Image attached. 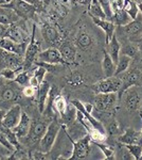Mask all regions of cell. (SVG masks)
Listing matches in <instances>:
<instances>
[{"label": "cell", "mask_w": 142, "mask_h": 160, "mask_svg": "<svg viewBox=\"0 0 142 160\" xmlns=\"http://www.w3.org/2000/svg\"><path fill=\"white\" fill-rule=\"evenodd\" d=\"M117 104L116 93H98L94 98V108L100 112H112Z\"/></svg>", "instance_id": "obj_4"}, {"label": "cell", "mask_w": 142, "mask_h": 160, "mask_svg": "<svg viewBox=\"0 0 142 160\" xmlns=\"http://www.w3.org/2000/svg\"><path fill=\"white\" fill-rule=\"evenodd\" d=\"M138 8H139V13L141 14V17H142V1H140L138 3Z\"/></svg>", "instance_id": "obj_48"}, {"label": "cell", "mask_w": 142, "mask_h": 160, "mask_svg": "<svg viewBox=\"0 0 142 160\" xmlns=\"http://www.w3.org/2000/svg\"><path fill=\"white\" fill-rule=\"evenodd\" d=\"M91 19L94 20V22L98 27H100L101 29L104 31L105 33V41H106V45L110 42L112 38L115 34V30H116V25L113 24L112 20L108 19H101V18H97V17L90 16Z\"/></svg>", "instance_id": "obj_12"}, {"label": "cell", "mask_w": 142, "mask_h": 160, "mask_svg": "<svg viewBox=\"0 0 142 160\" xmlns=\"http://www.w3.org/2000/svg\"><path fill=\"white\" fill-rule=\"evenodd\" d=\"M4 4H7V2L4 0H0V6H4Z\"/></svg>", "instance_id": "obj_49"}, {"label": "cell", "mask_w": 142, "mask_h": 160, "mask_svg": "<svg viewBox=\"0 0 142 160\" xmlns=\"http://www.w3.org/2000/svg\"><path fill=\"white\" fill-rule=\"evenodd\" d=\"M21 114H22V110L19 105L16 104V105L12 106V107L6 112L0 126H3V127L13 129V128L16 127L17 124L19 123Z\"/></svg>", "instance_id": "obj_7"}, {"label": "cell", "mask_w": 142, "mask_h": 160, "mask_svg": "<svg viewBox=\"0 0 142 160\" xmlns=\"http://www.w3.org/2000/svg\"><path fill=\"white\" fill-rule=\"evenodd\" d=\"M122 87V80L118 76H112L105 78L94 84V90L97 93H118Z\"/></svg>", "instance_id": "obj_6"}, {"label": "cell", "mask_w": 142, "mask_h": 160, "mask_svg": "<svg viewBox=\"0 0 142 160\" xmlns=\"http://www.w3.org/2000/svg\"><path fill=\"white\" fill-rule=\"evenodd\" d=\"M46 156H47V153H45V152H35L34 154H33V158L34 159H45Z\"/></svg>", "instance_id": "obj_44"}, {"label": "cell", "mask_w": 142, "mask_h": 160, "mask_svg": "<svg viewBox=\"0 0 142 160\" xmlns=\"http://www.w3.org/2000/svg\"><path fill=\"white\" fill-rule=\"evenodd\" d=\"M123 9L127 12V14L131 16V18L135 20L139 15V8L138 3L135 0H125L124 1V7Z\"/></svg>", "instance_id": "obj_29"}, {"label": "cell", "mask_w": 142, "mask_h": 160, "mask_svg": "<svg viewBox=\"0 0 142 160\" xmlns=\"http://www.w3.org/2000/svg\"><path fill=\"white\" fill-rule=\"evenodd\" d=\"M0 144L3 146L4 148H7L9 152H14L15 149V146L10 142V140L7 139V137L6 136V133L3 132L2 130H0Z\"/></svg>", "instance_id": "obj_38"}, {"label": "cell", "mask_w": 142, "mask_h": 160, "mask_svg": "<svg viewBox=\"0 0 142 160\" xmlns=\"http://www.w3.org/2000/svg\"><path fill=\"white\" fill-rule=\"evenodd\" d=\"M50 83L47 80H44L42 83L39 84V87L37 88V102H38V109L39 112L43 113L45 112L46 108V102H47V98L49 95V91H50Z\"/></svg>", "instance_id": "obj_13"}, {"label": "cell", "mask_w": 142, "mask_h": 160, "mask_svg": "<svg viewBox=\"0 0 142 160\" xmlns=\"http://www.w3.org/2000/svg\"><path fill=\"white\" fill-rule=\"evenodd\" d=\"M24 1H25L27 3H29V4H32V6H36V3H38V1L39 0H24Z\"/></svg>", "instance_id": "obj_46"}, {"label": "cell", "mask_w": 142, "mask_h": 160, "mask_svg": "<svg viewBox=\"0 0 142 160\" xmlns=\"http://www.w3.org/2000/svg\"><path fill=\"white\" fill-rule=\"evenodd\" d=\"M102 68H103V73H104V75H105V78H109V77L115 76L116 63L113 62L112 57L108 55L107 51L104 53V57H103Z\"/></svg>", "instance_id": "obj_21"}, {"label": "cell", "mask_w": 142, "mask_h": 160, "mask_svg": "<svg viewBox=\"0 0 142 160\" xmlns=\"http://www.w3.org/2000/svg\"><path fill=\"white\" fill-rule=\"evenodd\" d=\"M137 52H138V48L135 45H133V44H128V45L121 48V53L128 56L130 58H134L137 55Z\"/></svg>", "instance_id": "obj_39"}, {"label": "cell", "mask_w": 142, "mask_h": 160, "mask_svg": "<svg viewBox=\"0 0 142 160\" xmlns=\"http://www.w3.org/2000/svg\"><path fill=\"white\" fill-rule=\"evenodd\" d=\"M30 128H31V120H30L29 115L25 112H22L19 123H18L16 127L13 128L12 130L16 133V136L18 138H25V137L29 136Z\"/></svg>", "instance_id": "obj_14"}, {"label": "cell", "mask_w": 142, "mask_h": 160, "mask_svg": "<svg viewBox=\"0 0 142 160\" xmlns=\"http://www.w3.org/2000/svg\"><path fill=\"white\" fill-rule=\"evenodd\" d=\"M2 7L13 10L18 16L22 18H31L35 13V7L27 3L24 0H12L10 3H7Z\"/></svg>", "instance_id": "obj_5"}, {"label": "cell", "mask_w": 142, "mask_h": 160, "mask_svg": "<svg viewBox=\"0 0 142 160\" xmlns=\"http://www.w3.org/2000/svg\"><path fill=\"white\" fill-rule=\"evenodd\" d=\"M124 146L127 148L133 158L135 160L141 159L142 156V143H136V144H124Z\"/></svg>", "instance_id": "obj_32"}, {"label": "cell", "mask_w": 142, "mask_h": 160, "mask_svg": "<svg viewBox=\"0 0 142 160\" xmlns=\"http://www.w3.org/2000/svg\"><path fill=\"white\" fill-rule=\"evenodd\" d=\"M29 79H30V76H29V74H28V72L21 71L16 75V77H15L13 81L20 84V86H28V84H29Z\"/></svg>", "instance_id": "obj_37"}, {"label": "cell", "mask_w": 142, "mask_h": 160, "mask_svg": "<svg viewBox=\"0 0 142 160\" xmlns=\"http://www.w3.org/2000/svg\"><path fill=\"white\" fill-rule=\"evenodd\" d=\"M71 105L72 106H74V108L76 109H77L79 111H81L82 113H83V115H84V118H86L88 122L91 124L92 126L95 128V129H98V130H100V131H102V132H105L106 133V131H105V128H104V126H103V124L100 122L99 120H97L94 115L91 114V113H88L86 111V109H85V107H84V104L82 102H80V100H72L71 102Z\"/></svg>", "instance_id": "obj_11"}, {"label": "cell", "mask_w": 142, "mask_h": 160, "mask_svg": "<svg viewBox=\"0 0 142 160\" xmlns=\"http://www.w3.org/2000/svg\"><path fill=\"white\" fill-rule=\"evenodd\" d=\"M46 74H47V69L44 68L43 66H38V65H37V68H36L35 71L33 72V76H34L35 78L37 79V81L39 82V84L42 83L44 80H45Z\"/></svg>", "instance_id": "obj_40"}, {"label": "cell", "mask_w": 142, "mask_h": 160, "mask_svg": "<svg viewBox=\"0 0 142 160\" xmlns=\"http://www.w3.org/2000/svg\"><path fill=\"white\" fill-rule=\"evenodd\" d=\"M11 158H13V159H27L28 155L25 154L22 149H20V148H19L15 149V151L13 152V155L11 156Z\"/></svg>", "instance_id": "obj_42"}, {"label": "cell", "mask_w": 142, "mask_h": 160, "mask_svg": "<svg viewBox=\"0 0 142 160\" xmlns=\"http://www.w3.org/2000/svg\"><path fill=\"white\" fill-rule=\"evenodd\" d=\"M140 135H141V137H142V130H141V132H140Z\"/></svg>", "instance_id": "obj_51"}, {"label": "cell", "mask_w": 142, "mask_h": 160, "mask_svg": "<svg viewBox=\"0 0 142 160\" xmlns=\"http://www.w3.org/2000/svg\"><path fill=\"white\" fill-rule=\"evenodd\" d=\"M101 8L103 9L107 19H112V0H98Z\"/></svg>", "instance_id": "obj_36"}, {"label": "cell", "mask_w": 142, "mask_h": 160, "mask_svg": "<svg viewBox=\"0 0 142 160\" xmlns=\"http://www.w3.org/2000/svg\"><path fill=\"white\" fill-rule=\"evenodd\" d=\"M22 94H24V96L28 97V98H32V97H34L37 94V89L28 84V86H25L24 89H22Z\"/></svg>", "instance_id": "obj_41"}, {"label": "cell", "mask_w": 142, "mask_h": 160, "mask_svg": "<svg viewBox=\"0 0 142 160\" xmlns=\"http://www.w3.org/2000/svg\"><path fill=\"white\" fill-rule=\"evenodd\" d=\"M36 25H33L32 27V35L30 38V43L27 46L25 53L24 57V68L25 69L29 68L32 63L36 60L37 55L40 52V44L38 41H36Z\"/></svg>", "instance_id": "obj_3"}, {"label": "cell", "mask_w": 142, "mask_h": 160, "mask_svg": "<svg viewBox=\"0 0 142 160\" xmlns=\"http://www.w3.org/2000/svg\"><path fill=\"white\" fill-rule=\"evenodd\" d=\"M59 51H61V55L66 63H70V64L74 63L76 51L73 45H71V44L68 42L63 43L61 45V47H59Z\"/></svg>", "instance_id": "obj_19"}, {"label": "cell", "mask_w": 142, "mask_h": 160, "mask_svg": "<svg viewBox=\"0 0 142 160\" xmlns=\"http://www.w3.org/2000/svg\"><path fill=\"white\" fill-rule=\"evenodd\" d=\"M130 64H131V58L126 55H123L121 53L120 57H119V60L116 64V73L115 76H118L120 74L125 73L126 71L130 68Z\"/></svg>", "instance_id": "obj_26"}, {"label": "cell", "mask_w": 142, "mask_h": 160, "mask_svg": "<svg viewBox=\"0 0 142 160\" xmlns=\"http://www.w3.org/2000/svg\"><path fill=\"white\" fill-rule=\"evenodd\" d=\"M53 108H54V110L63 118L67 111V108H68V104H67L65 97L62 96V95H59V94L56 95L55 98L53 100Z\"/></svg>", "instance_id": "obj_27"}, {"label": "cell", "mask_w": 142, "mask_h": 160, "mask_svg": "<svg viewBox=\"0 0 142 160\" xmlns=\"http://www.w3.org/2000/svg\"><path fill=\"white\" fill-rule=\"evenodd\" d=\"M47 127H48V125H46L45 123L40 122V121L31 123V128H30V132H29L30 140L32 142H34V143L39 142L40 139H42L44 135L46 133Z\"/></svg>", "instance_id": "obj_16"}, {"label": "cell", "mask_w": 142, "mask_h": 160, "mask_svg": "<svg viewBox=\"0 0 142 160\" xmlns=\"http://www.w3.org/2000/svg\"><path fill=\"white\" fill-rule=\"evenodd\" d=\"M76 44L81 49H88L94 45V40L91 35L87 32H80L76 38Z\"/></svg>", "instance_id": "obj_24"}, {"label": "cell", "mask_w": 142, "mask_h": 160, "mask_svg": "<svg viewBox=\"0 0 142 160\" xmlns=\"http://www.w3.org/2000/svg\"><path fill=\"white\" fill-rule=\"evenodd\" d=\"M4 114H6V111L0 109V125H1V122H2V120H3Z\"/></svg>", "instance_id": "obj_47"}, {"label": "cell", "mask_w": 142, "mask_h": 160, "mask_svg": "<svg viewBox=\"0 0 142 160\" xmlns=\"http://www.w3.org/2000/svg\"><path fill=\"white\" fill-rule=\"evenodd\" d=\"M6 38H11L12 41H14V42L16 43H22L25 42V38L22 37L21 34V31H20L16 26L14 25H10L9 28H7V32H6V35H4Z\"/></svg>", "instance_id": "obj_28"}, {"label": "cell", "mask_w": 142, "mask_h": 160, "mask_svg": "<svg viewBox=\"0 0 142 160\" xmlns=\"http://www.w3.org/2000/svg\"><path fill=\"white\" fill-rule=\"evenodd\" d=\"M107 52H108V55L112 57L113 62L117 64L119 57H120V52H121V45H120V43H119L116 34H113L110 42L107 44Z\"/></svg>", "instance_id": "obj_23"}, {"label": "cell", "mask_w": 142, "mask_h": 160, "mask_svg": "<svg viewBox=\"0 0 142 160\" xmlns=\"http://www.w3.org/2000/svg\"><path fill=\"white\" fill-rule=\"evenodd\" d=\"M131 16L127 14V12L125 11L124 9H119L116 10L112 14V22L115 24L116 26H120V27H123V26L128 25L131 22Z\"/></svg>", "instance_id": "obj_20"}, {"label": "cell", "mask_w": 142, "mask_h": 160, "mask_svg": "<svg viewBox=\"0 0 142 160\" xmlns=\"http://www.w3.org/2000/svg\"><path fill=\"white\" fill-rule=\"evenodd\" d=\"M108 130H109L110 135H115V133H117L118 130H119V127H118L117 123L113 122V123L110 124V126H109V128H108Z\"/></svg>", "instance_id": "obj_43"}, {"label": "cell", "mask_w": 142, "mask_h": 160, "mask_svg": "<svg viewBox=\"0 0 142 160\" xmlns=\"http://www.w3.org/2000/svg\"><path fill=\"white\" fill-rule=\"evenodd\" d=\"M119 141L123 144H136V143H142V137L140 132L136 131L134 128H127L125 132L120 137Z\"/></svg>", "instance_id": "obj_17"}, {"label": "cell", "mask_w": 142, "mask_h": 160, "mask_svg": "<svg viewBox=\"0 0 142 160\" xmlns=\"http://www.w3.org/2000/svg\"><path fill=\"white\" fill-rule=\"evenodd\" d=\"M61 130V124L57 121H51L50 124L48 125L46 133L44 135V137L40 139L39 141V146L40 149L45 153H49L51 149L53 148L54 143L56 141V138L58 136V132Z\"/></svg>", "instance_id": "obj_1"}, {"label": "cell", "mask_w": 142, "mask_h": 160, "mask_svg": "<svg viewBox=\"0 0 142 160\" xmlns=\"http://www.w3.org/2000/svg\"><path fill=\"white\" fill-rule=\"evenodd\" d=\"M68 137V136H67ZM70 139L72 145H73V149H72L71 156L68 157V159L70 160H77V159H85L89 156L90 153V139L89 135H85L83 138L79 139L77 141H74L73 139H71L70 137H68Z\"/></svg>", "instance_id": "obj_2"}, {"label": "cell", "mask_w": 142, "mask_h": 160, "mask_svg": "<svg viewBox=\"0 0 142 160\" xmlns=\"http://www.w3.org/2000/svg\"><path fill=\"white\" fill-rule=\"evenodd\" d=\"M36 60L42 61V62H46V63L49 64H65L66 62L64 61L63 57L61 55V51L57 48L54 47H50L48 49L40 51L37 55V58Z\"/></svg>", "instance_id": "obj_8"}, {"label": "cell", "mask_w": 142, "mask_h": 160, "mask_svg": "<svg viewBox=\"0 0 142 160\" xmlns=\"http://www.w3.org/2000/svg\"><path fill=\"white\" fill-rule=\"evenodd\" d=\"M123 30L126 34H130V35H136L138 33L142 32V17L140 16L139 18V15L138 17L135 20H131L128 25L123 26Z\"/></svg>", "instance_id": "obj_25"}, {"label": "cell", "mask_w": 142, "mask_h": 160, "mask_svg": "<svg viewBox=\"0 0 142 160\" xmlns=\"http://www.w3.org/2000/svg\"><path fill=\"white\" fill-rule=\"evenodd\" d=\"M122 80V87H121L120 91H119V97L121 98L122 94L124 93L126 90L130 89L131 87H133L134 84H136L139 80V75L136 74L135 72H131V73L125 74V76L123 77Z\"/></svg>", "instance_id": "obj_22"}, {"label": "cell", "mask_w": 142, "mask_h": 160, "mask_svg": "<svg viewBox=\"0 0 142 160\" xmlns=\"http://www.w3.org/2000/svg\"><path fill=\"white\" fill-rule=\"evenodd\" d=\"M84 107H85V109H86V111H87L88 113H92L94 106L92 105V104H86V105H84Z\"/></svg>", "instance_id": "obj_45"}, {"label": "cell", "mask_w": 142, "mask_h": 160, "mask_svg": "<svg viewBox=\"0 0 142 160\" xmlns=\"http://www.w3.org/2000/svg\"><path fill=\"white\" fill-rule=\"evenodd\" d=\"M19 20V16L13 10L0 6V24L13 25Z\"/></svg>", "instance_id": "obj_18"}, {"label": "cell", "mask_w": 142, "mask_h": 160, "mask_svg": "<svg viewBox=\"0 0 142 160\" xmlns=\"http://www.w3.org/2000/svg\"><path fill=\"white\" fill-rule=\"evenodd\" d=\"M4 1H6V2H7V3H10V2H11V1H12V0H4Z\"/></svg>", "instance_id": "obj_50"}, {"label": "cell", "mask_w": 142, "mask_h": 160, "mask_svg": "<svg viewBox=\"0 0 142 160\" xmlns=\"http://www.w3.org/2000/svg\"><path fill=\"white\" fill-rule=\"evenodd\" d=\"M0 48L9 51V52H13L21 57H25V49H27V44H25V42L16 43L14 41H12L11 38L4 37L0 38Z\"/></svg>", "instance_id": "obj_9"}, {"label": "cell", "mask_w": 142, "mask_h": 160, "mask_svg": "<svg viewBox=\"0 0 142 160\" xmlns=\"http://www.w3.org/2000/svg\"><path fill=\"white\" fill-rule=\"evenodd\" d=\"M89 14L90 16L97 17V18H101V19H107L106 15H105L103 9L101 8L99 1L97 2H90L89 4Z\"/></svg>", "instance_id": "obj_30"}, {"label": "cell", "mask_w": 142, "mask_h": 160, "mask_svg": "<svg viewBox=\"0 0 142 160\" xmlns=\"http://www.w3.org/2000/svg\"><path fill=\"white\" fill-rule=\"evenodd\" d=\"M67 82H68V84L70 87L76 88V87H80V86H82V84H83L84 79H83V77H82V75L80 73L73 72V73H71L70 76H68Z\"/></svg>", "instance_id": "obj_34"}, {"label": "cell", "mask_w": 142, "mask_h": 160, "mask_svg": "<svg viewBox=\"0 0 142 160\" xmlns=\"http://www.w3.org/2000/svg\"><path fill=\"white\" fill-rule=\"evenodd\" d=\"M125 93V99H124V105L130 112H135L140 108L141 106V97L139 95V93L136 90H131L127 89Z\"/></svg>", "instance_id": "obj_10"}, {"label": "cell", "mask_w": 142, "mask_h": 160, "mask_svg": "<svg viewBox=\"0 0 142 160\" xmlns=\"http://www.w3.org/2000/svg\"><path fill=\"white\" fill-rule=\"evenodd\" d=\"M21 71H25L24 66H20V68H7L2 69L0 75H1L3 78H6L7 80H12V81H13L15 77H16V75L19 73V72H21Z\"/></svg>", "instance_id": "obj_33"}, {"label": "cell", "mask_w": 142, "mask_h": 160, "mask_svg": "<svg viewBox=\"0 0 142 160\" xmlns=\"http://www.w3.org/2000/svg\"><path fill=\"white\" fill-rule=\"evenodd\" d=\"M17 96L18 94L16 90L13 89V88H6V89H3L1 93H0V98L7 102H15L17 99Z\"/></svg>", "instance_id": "obj_31"}, {"label": "cell", "mask_w": 142, "mask_h": 160, "mask_svg": "<svg viewBox=\"0 0 142 160\" xmlns=\"http://www.w3.org/2000/svg\"><path fill=\"white\" fill-rule=\"evenodd\" d=\"M141 1H142V0H141Z\"/></svg>", "instance_id": "obj_52"}, {"label": "cell", "mask_w": 142, "mask_h": 160, "mask_svg": "<svg viewBox=\"0 0 142 160\" xmlns=\"http://www.w3.org/2000/svg\"><path fill=\"white\" fill-rule=\"evenodd\" d=\"M94 143H95V145H97L98 148L102 151V153L104 154V156L106 159H113L115 158V152H113V149L110 148V146L104 144L103 142H94Z\"/></svg>", "instance_id": "obj_35"}, {"label": "cell", "mask_w": 142, "mask_h": 160, "mask_svg": "<svg viewBox=\"0 0 142 160\" xmlns=\"http://www.w3.org/2000/svg\"><path fill=\"white\" fill-rule=\"evenodd\" d=\"M42 34L46 42L49 44H58L61 43V34H59L58 30L52 25L45 24L42 28Z\"/></svg>", "instance_id": "obj_15"}]
</instances>
